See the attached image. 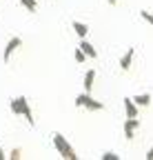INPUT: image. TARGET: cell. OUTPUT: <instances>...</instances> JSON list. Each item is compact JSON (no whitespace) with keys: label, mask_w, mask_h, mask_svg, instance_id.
Listing matches in <instances>:
<instances>
[{"label":"cell","mask_w":153,"mask_h":160,"mask_svg":"<svg viewBox=\"0 0 153 160\" xmlns=\"http://www.w3.org/2000/svg\"><path fill=\"white\" fill-rule=\"evenodd\" d=\"M80 49L87 53V58H98V49H95L91 42H87L84 38H82V42H80Z\"/></svg>","instance_id":"obj_10"},{"label":"cell","mask_w":153,"mask_h":160,"mask_svg":"<svg viewBox=\"0 0 153 160\" xmlns=\"http://www.w3.org/2000/svg\"><path fill=\"white\" fill-rule=\"evenodd\" d=\"M116 2H118V0H109V5H116Z\"/></svg>","instance_id":"obj_19"},{"label":"cell","mask_w":153,"mask_h":160,"mask_svg":"<svg viewBox=\"0 0 153 160\" xmlns=\"http://www.w3.org/2000/svg\"><path fill=\"white\" fill-rule=\"evenodd\" d=\"M102 160H120V156H116L113 151H107V153H102Z\"/></svg>","instance_id":"obj_15"},{"label":"cell","mask_w":153,"mask_h":160,"mask_svg":"<svg viewBox=\"0 0 153 160\" xmlns=\"http://www.w3.org/2000/svg\"><path fill=\"white\" fill-rule=\"evenodd\" d=\"M144 158H146V160H153V147L146 151V156H144Z\"/></svg>","instance_id":"obj_17"},{"label":"cell","mask_w":153,"mask_h":160,"mask_svg":"<svg viewBox=\"0 0 153 160\" xmlns=\"http://www.w3.org/2000/svg\"><path fill=\"white\" fill-rule=\"evenodd\" d=\"M138 127H140V120L138 118H127V122H124V138L133 140V138H136V129Z\"/></svg>","instance_id":"obj_5"},{"label":"cell","mask_w":153,"mask_h":160,"mask_svg":"<svg viewBox=\"0 0 153 160\" xmlns=\"http://www.w3.org/2000/svg\"><path fill=\"white\" fill-rule=\"evenodd\" d=\"M133 58H136V47H129V49H127V53L120 58V69H122V71H129V69H131Z\"/></svg>","instance_id":"obj_6"},{"label":"cell","mask_w":153,"mask_h":160,"mask_svg":"<svg viewBox=\"0 0 153 160\" xmlns=\"http://www.w3.org/2000/svg\"><path fill=\"white\" fill-rule=\"evenodd\" d=\"M7 158H11V160H18V158H22V151H20V149H13V151H11Z\"/></svg>","instance_id":"obj_16"},{"label":"cell","mask_w":153,"mask_h":160,"mask_svg":"<svg viewBox=\"0 0 153 160\" xmlns=\"http://www.w3.org/2000/svg\"><path fill=\"white\" fill-rule=\"evenodd\" d=\"M53 145H55V151H58L62 158H67V160H78L75 151L71 149V145L65 140V136H62V133H53Z\"/></svg>","instance_id":"obj_2"},{"label":"cell","mask_w":153,"mask_h":160,"mask_svg":"<svg viewBox=\"0 0 153 160\" xmlns=\"http://www.w3.org/2000/svg\"><path fill=\"white\" fill-rule=\"evenodd\" d=\"M5 158H7V156H5V151H2V149H0V160H5Z\"/></svg>","instance_id":"obj_18"},{"label":"cell","mask_w":153,"mask_h":160,"mask_svg":"<svg viewBox=\"0 0 153 160\" xmlns=\"http://www.w3.org/2000/svg\"><path fill=\"white\" fill-rule=\"evenodd\" d=\"M133 102H136L138 107H149L151 105V93H138L136 98H133Z\"/></svg>","instance_id":"obj_11"},{"label":"cell","mask_w":153,"mask_h":160,"mask_svg":"<svg viewBox=\"0 0 153 160\" xmlns=\"http://www.w3.org/2000/svg\"><path fill=\"white\" fill-rule=\"evenodd\" d=\"M140 18L144 20V22H149V25L153 27V13H151V11H146V9H142V11H140Z\"/></svg>","instance_id":"obj_14"},{"label":"cell","mask_w":153,"mask_h":160,"mask_svg":"<svg viewBox=\"0 0 153 160\" xmlns=\"http://www.w3.org/2000/svg\"><path fill=\"white\" fill-rule=\"evenodd\" d=\"M20 5H22L25 9H29L31 13H33V11L38 9V2H36V0H20Z\"/></svg>","instance_id":"obj_13"},{"label":"cell","mask_w":153,"mask_h":160,"mask_svg":"<svg viewBox=\"0 0 153 160\" xmlns=\"http://www.w3.org/2000/svg\"><path fill=\"white\" fill-rule=\"evenodd\" d=\"M124 111H127V118H138V105L133 102V98H124Z\"/></svg>","instance_id":"obj_7"},{"label":"cell","mask_w":153,"mask_h":160,"mask_svg":"<svg viewBox=\"0 0 153 160\" xmlns=\"http://www.w3.org/2000/svg\"><path fill=\"white\" fill-rule=\"evenodd\" d=\"M9 109H11V113H16V116H25V118L29 120V127H33V125H36V120H33V111H31L29 100H27L25 96H18V98L9 100Z\"/></svg>","instance_id":"obj_1"},{"label":"cell","mask_w":153,"mask_h":160,"mask_svg":"<svg viewBox=\"0 0 153 160\" xmlns=\"http://www.w3.org/2000/svg\"><path fill=\"white\" fill-rule=\"evenodd\" d=\"M20 45H22V40L18 38V36H13V38L9 40V42H7V47H5V51H2V62H5V65H9V60H11V53H13L18 47H20Z\"/></svg>","instance_id":"obj_4"},{"label":"cell","mask_w":153,"mask_h":160,"mask_svg":"<svg viewBox=\"0 0 153 160\" xmlns=\"http://www.w3.org/2000/svg\"><path fill=\"white\" fill-rule=\"evenodd\" d=\"M73 58H75V62H78V65H82L84 60H87V53H84V51H82L80 47H78V49L73 51Z\"/></svg>","instance_id":"obj_12"},{"label":"cell","mask_w":153,"mask_h":160,"mask_svg":"<svg viewBox=\"0 0 153 160\" xmlns=\"http://www.w3.org/2000/svg\"><path fill=\"white\" fill-rule=\"evenodd\" d=\"M93 82H95V69H89L87 73H84V91L87 93H91V89H93Z\"/></svg>","instance_id":"obj_9"},{"label":"cell","mask_w":153,"mask_h":160,"mask_svg":"<svg viewBox=\"0 0 153 160\" xmlns=\"http://www.w3.org/2000/svg\"><path fill=\"white\" fill-rule=\"evenodd\" d=\"M73 105H75V107H84V109H89V111H102V109H104V105L98 102L95 98H91V93H87V91L75 96Z\"/></svg>","instance_id":"obj_3"},{"label":"cell","mask_w":153,"mask_h":160,"mask_svg":"<svg viewBox=\"0 0 153 160\" xmlns=\"http://www.w3.org/2000/svg\"><path fill=\"white\" fill-rule=\"evenodd\" d=\"M71 27H73V31H75V33L80 36V40H82V38H87V33H89V25L80 22V20H73Z\"/></svg>","instance_id":"obj_8"}]
</instances>
